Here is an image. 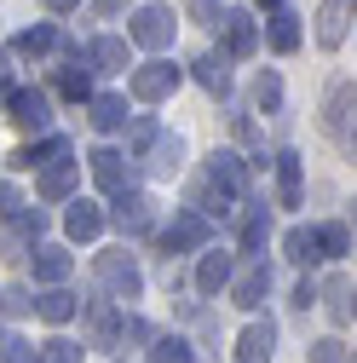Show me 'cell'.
<instances>
[{
    "mask_svg": "<svg viewBox=\"0 0 357 363\" xmlns=\"http://www.w3.org/2000/svg\"><path fill=\"white\" fill-rule=\"evenodd\" d=\"M144 167H150L156 179H173L178 167H185V139H178V133H162V139L144 150Z\"/></svg>",
    "mask_w": 357,
    "mask_h": 363,
    "instance_id": "obj_18",
    "label": "cell"
},
{
    "mask_svg": "<svg viewBox=\"0 0 357 363\" xmlns=\"http://www.w3.org/2000/svg\"><path fill=\"white\" fill-rule=\"evenodd\" d=\"M283 248H288L294 265H311V259H317V225H294V231L283 237Z\"/></svg>",
    "mask_w": 357,
    "mask_h": 363,
    "instance_id": "obj_26",
    "label": "cell"
},
{
    "mask_svg": "<svg viewBox=\"0 0 357 363\" xmlns=\"http://www.w3.org/2000/svg\"><path fill=\"white\" fill-rule=\"evenodd\" d=\"M208 237H213V225H208L196 208L173 213V219L162 225V248H167V254H191V248H208Z\"/></svg>",
    "mask_w": 357,
    "mask_h": 363,
    "instance_id": "obj_5",
    "label": "cell"
},
{
    "mask_svg": "<svg viewBox=\"0 0 357 363\" xmlns=\"http://www.w3.org/2000/svg\"><path fill=\"white\" fill-rule=\"evenodd\" d=\"M271 167H277V202H283V208H300V202H305V167H300V156L283 150Z\"/></svg>",
    "mask_w": 357,
    "mask_h": 363,
    "instance_id": "obj_16",
    "label": "cell"
},
{
    "mask_svg": "<svg viewBox=\"0 0 357 363\" xmlns=\"http://www.w3.org/2000/svg\"><path fill=\"white\" fill-rule=\"evenodd\" d=\"M271 47H277V52H294V47H300V18H294L288 6L271 18Z\"/></svg>",
    "mask_w": 357,
    "mask_h": 363,
    "instance_id": "obj_28",
    "label": "cell"
},
{
    "mask_svg": "<svg viewBox=\"0 0 357 363\" xmlns=\"http://www.w3.org/2000/svg\"><path fill=\"white\" fill-rule=\"evenodd\" d=\"M219 35H225V58H254L259 52V23L242 6H231L225 18H219Z\"/></svg>",
    "mask_w": 357,
    "mask_h": 363,
    "instance_id": "obj_6",
    "label": "cell"
},
{
    "mask_svg": "<svg viewBox=\"0 0 357 363\" xmlns=\"http://www.w3.org/2000/svg\"><path fill=\"white\" fill-rule=\"evenodd\" d=\"M29 311H35L29 289H18V283H6V289H0V317H29Z\"/></svg>",
    "mask_w": 357,
    "mask_h": 363,
    "instance_id": "obj_34",
    "label": "cell"
},
{
    "mask_svg": "<svg viewBox=\"0 0 357 363\" xmlns=\"http://www.w3.org/2000/svg\"><path fill=\"white\" fill-rule=\"evenodd\" d=\"M311 363H351V352H346V340H334V335H323V340H311V352H305Z\"/></svg>",
    "mask_w": 357,
    "mask_h": 363,
    "instance_id": "obj_35",
    "label": "cell"
},
{
    "mask_svg": "<svg viewBox=\"0 0 357 363\" xmlns=\"http://www.w3.org/2000/svg\"><path fill=\"white\" fill-rule=\"evenodd\" d=\"M12 213H18V191L0 179V219H12Z\"/></svg>",
    "mask_w": 357,
    "mask_h": 363,
    "instance_id": "obj_41",
    "label": "cell"
},
{
    "mask_svg": "<svg viewBox=\"0 0 357 363\" xmlns=\"http://www.w3.org/2000/svg\"><path fill=\"white\" fill-rule=\"evenodd\" d=\"M40 231H47V213H40V208H18L12 213V237L23 242V237H40Z\"/></svg>",
    "mask_w": 357,
    "mask_h": 363,
    "instance_id": "obj_37",
    "label": "cell"
},
{
    "mask_svg": "<svg viewBox=\"0 0 357 363\" xmlns=\"http://www.w3.org/2000/svg\"><path fill=\"white\" fill-rule=\"evenodd\" d=\"M150 219H156V202H150L144 191H127V196H115V225H121L127 237L150 231Z\"/></svg>",
    "mask_w": 357,
    "mask_h": 363,
    "instance_id": "obj_14",
    "label": "cell"
},
{
    "mask_svg": "<svg viewBox=\"0 0 357 363\" xmlns=\"http://www.w3.org/2000/svg\"><path fill=\"white\" fill-rule=\"evenodd\" d=\"M346 237H351V248H357V202H351V213H346Z\"/></svg>",
    "mask_w": 357,
    "mask_h": 363,
    "instance_id": "obj_43",
    "label": "cell"
},
{
    "mask_svg": "<svg viewBox=\"0 0 357 363\" xmlns=\"http://www.w3.org/2000/svg\"><path fill=\"white\" fill-rule=\"evenodd\" d=\"M12 93L18 86H6V64H0V110H12Z\"/></svg>",
    "mask_w": 357,
    "mask_h": 363,
    "instance_id": "obj_42",
    "label": "cell"
},
{
    "mask_svg": "<svg viewBox=\"0 0 357 363\" xmlns=\"http://www.w3.org/2000/svg\"><path fill=\"white\" fill-rule=\"evenodd\" d=\"M178 81H185V69L167 64V58H150V64H139V69L127 75V86H132V99H139V104H162V99H173Z\"/></svg>",
    "mask_w": 357,
    "mask_h": 363,
    "instance_id": "obj_3",
    "label": "cell"
},
{
    "mask_svg": "<svg viewBox=\"0 0 357 363\" xmlns=\"http://www.w3.org/2000/svg\"><path fill=\"white\" fill-rule=\"evenodd\" d=\"M351 363H357V352H351Z\"/></svg>",
    "mask_w": 357,
    "mask_h": 363,
    "instance_id": "obj_47",
    "label": "cell"
},
{
    "mask_svg": "<svg viewBox=\"0 0 357 363\" xmlns=\"http://www.w3.org/2000/svg\"><path fill=\"white\" fill-rule=\"evenodd\" d=\"M35 311H40V317H47V323H69V317L81 311V300H75L69 289H47V294H40V300H35Z\"/></svg>",
    "mask_w": 357,
    "mask_h": 363,
    "instance_id": "obj_25",
    "label": "cell"
},
{
    "mask_svg": "<svg viewBox=\"0 0 357 363\" xmlns=\"http://www.w3.org/2000/svg\"><path fill=\"white\" fill-rule=\"evenodd\" d=\"M29 259H35V277H40V283H52V289H64V277L75 271V254L58 248V242H40Z\"/></svg>",
    "mask_w": 357,
    "mask_h": 363,
    "instance_id": "obj_15",
    "label": "cell"
},
{
    "mask_svg": "<svg viewBox=\"0 0 357 363\" xmlns=\"http://www.w3.org/2000/svg\"><path fill=\"white\" fill-rule=\"evenodd\" d=\"M323 133L334 139L340 156L357 162V86H351V81H340L334 93H329V104H323Z\"/></svg>",
    "mask_w": 357,
    "mask_h": 363,
    "instance_id": "obj_1",
    "label": "cell"
},
{
    "mask_svg": "<svg viewBox=\"0 0 357 363\" xmlns=\"http://www.w3.org/2000/svg\"><path fill=\"white\" fill-rule=\"evenodd\" d=\"M81 352H86V346H75V340L52 335L47 346H40V363H81Z\"/></svg>",
    "mask_w": 357,
    "mask_h": 363,
    "instance_id": "obj_36",
    "label": "cell"
},
{
    "mask_svg": "<svg viewBox=\"0 0 357 363\" xmlns=\"http://www.w3.org/2000/svg\"><path fill=\"white\" fill-rule=\"evenodd\" d=\"M75 191V162L69 167H47V173H40V196H47V202H64Z\"/></svg>",
    "mask_w": 357,
    "mask_h": 363,
    "instance_id": "obj_27",
    "label": "cell"
},
{
    "mask_svg": "<svg viewBox=\"0 0 357 363\" xmlns=\"http://www.w3.org/2000/svg\"><path fill=\"white\" fill-rule=\"evenodd\" d=\"M35 167H69V139H58V133L40 139L35 145Z\"/></svg>",
    "mask_w": 357,
    "mask_h": 363,
    "instance_id": "obj_32",
    "label": "cell"
},
{
    "mask_svg": "<svg viewBox=\"0 0 357 363\" xmlns=\"http://www.w3.org/2000/svg\"><path fill=\"white\" fill-rule=\"evenodd\" d=\"M265 237H271V219H265V213H248V225H242V254H254V259H259Z\"/></svg>",
    "mask_w": 357,
    "mask_h": 363,
    "instance_id": "obj_33",
    "label": "cell"
},
{
    "mask_svg": "<svg viewBox=\"0 0 357 363\" xmlns=\"http://www.w3.org/2000/svg\"><path fill=\"white\" fill-rule=\"evenodd\" d=\"M23 133H47L52 127V99L47 93H40V86H18V93H12V110H6Z\"/></svg>",
    "mask_w": 357,
    "mask_h": 363,
    "instance_id": "obj_7",
    "label": "cell"
},
{
    "mask_svg": "<svg viewBox=\"0 0 357 363\" xmlns=\"http://www.w3.org/2000/svg\"><path fill=\"white\" fill-rule=\"evenodd\" d=\"M40 6H52V12H75L81 0H40Z\"/></svg>",
    "mask_w": 357,
    "mask_h": 363,
    "instance_id": "obj_44",
    "label": "cell"
},
{
    "mask_svg": "<svg viewBox=\"0 0 357 363\" xmlns=\"http://www.w3.org/2000/svg\"><path fill=\"white\" fill-rule=\"evenodd\" d=\"M58 93H64V99H75V104H81V99L93 104V75H86V58H75V64H64V69H58Z\"/></svg>",
    "mask_w": 357,
    "mask_h": 363,
    "instance_id": "obj_24",
    "label": "cell"
},
{
    "mask_svg": "<svg viewBox=\"0 0 357 363\" xmlns=\"http://www.w3.org/2000/svg\"><path fill=\"white\" fill-rule=\"evenodd\" d=\"M86 64H98L104 75H121V69H132V64H127V40H121V35H98L93 47H86Z\"/></svg>",
    "mask_w": 357,
    "mask_h": 363,
    "instance_id": "obj_21",
    "label": "cell"
},
{
    "mask_svg": "<svg viewBox=\"0 0 357 363\" xmlns=\"http://www.w3.org/2000/svg\"><path fill=\"white\" fill-rule=\"evenodd\" d=\"M86 121H93L98 133H121V127H127V99H121V93H93Z\"/></svg>",
    "mask_w": 357,
    "mask_h": 363,
    "instance_id": "obj_20",
    "label": "cell"
},
{
    "mask_svg": "<svg viewBox=\"0 0 357 363\" xmlns=\"http://www.w3.org/2000/svg\"><path fill=\"white\" fill-rule=\"evenodd\" d=\"M277 357V329L271 323H248L237 335V363H271Z\"/></svg>",
    "mask_w": 357,
    "mask_h": 363,
    "instance_id": "obj_11",
    "label": "cell"
},
{
    "mask_svg": "<svg viewBox=\"0 0 357 363\" xmlns=\"http://www.w3.org/2000/svg\"><path fill=\"white\" fill-rule=\"evenodd\" d=\"M208 179H213L219 191H231V196L248 191V167H242L237 150H213V156H208Z\"/></svg>",
    "mask_w": 357,
    "mask_h": 363,
    "instance_id": "obj_13",
    "label": "cell"
},
{
    "mask_svg": "<svg viewBox=\"0 0 357 363\" xmlns=\"http://www.w3.org/2000/svg\"><path fill=\"white\" fill-rule=\"evenodd\" d=\"M0 363H40V352H35L29 340L12 335V340H0Z\"/></svg>",
    "mask_w": 357,
    "mask_h": 363,
    "instance_id": "obj_39",
    "label": "cell"
},
{
    "mask_svg": "<svg viewBox=\"0 0 357 363\" xmlns=\"http://www.w3.org/2000/svg\"><path fill=\"white\" fill-rule=\"evenodd\" d=\"M237 283V265H231V254H202V265H196V294H225Z\"/></svg>",
    "mask_w": 357,
    "mask_h": 363,
    "instance_id": "obj_12",
    "label": "cell"
},
{
    "mask_svg": "<svg viewBox=\"0 0 357 363\" xmlns=\"http://www.w3.org/2000/svg\"><path fill=\"white\" fill-rule=\"evenodd\" d=\"M64 231H69L75 242H93V237L104 231V208H98V202H86V196H75L69 213H64Z\"/></svg>",
    "mask_w": 357,
    "mask_h": 363,
    "instance_id": "obj_19",
    "label": "cell"
},
{
    "mask_svg": "<svg viewBox=\"0 0 357 363\" xmlns=\"http://www.w3.org/2000/svg\"><path fill=\"white\" fill-rule=\"evenodd\" d=\"M254 104L271 116V110H283V81L271 75V69H259V81H254Z\"/></svg>",
    "mask_w": 357,
    "mask_h": 363,
    "instance_id": "obj_31",
    "label": "cell"
},
{
    "mask_svg": "<svg viewBox=\"0 0 357 363\" xmlns=\"http://www.w3.org/2000/svg\"><path fill=\"white\" fill-rule=\"evenodd\" d=\"M86 162H93V179H98V185H104L110 196H127V185H132V162H127L121 150H110V145H98V150L86 156Z\"/></svg>",
    "mask_w": 357,
    "mask_h": 363,
    "instance_id": "obj_10",
    "label": "cell"
},
{
    "mask_svg": "<svg viewBox=\"0 0 357 363\" xmlns=\"http://www.w3.org/2000/svg\"><path fill=\"white\" fill-rule=\"evenodd\" d=\"M191 69H196V81L208 86V93H219V99L231 93V58H225V52H202Z\"/></svg>",
    "mask_w": 357,
    "mask_h": 363,
    "instance_id": "obj_22",
    "label": "cell"
},
{
    "mask_svg": "<svg viewBox=\"0 0 357 363\" xmlns=\"http://www.w3.org/2000/svg\"><path fill=\"white\" fill-rule=\"evenodd\" d=\"M52 47H69V40H64L52 23H35V29H23V35L12 40V52H23V58H47Z\"/></svg>",
    "mask_w": 357,
    "mask_h": 363,
    "instance_id": "obj_23",
    "label": "cell"
},
{
    "mask_svg": "<svg viewBox=\"0 0 357 363\" xmlns=\"http://www.w3.org/2000/svg\"><path fill=\"white\" fill-rule=\"evenodd\" d=\"M173 29H178L173 6H139V12H132L127 40H132V47H144V52H162V47H173Z\"/></svg>",
    "mask_w": 357,
    "mask_h": 363,
    "instance_id": "obj_4",
    "label": "cell"
},
{
    "mask_svg": "<svg viewBox=\"0 0 357 363\" xmlns=\"http://www.w3.org/2000/svg\"><path fill=\"white\" fill-rule=\"evenodd\" d=\"M351 317H357V300H351Z\"/></svg>",
    "mask_w": 357,
    "mask_h": 363,
    "instance_id": "obj_46",
    "label": "cell"
},
{
    "mask_svg": "<svg viewBox=\"0 0 357 363\" xmlns=\"http://www.w3.org/2000/svg\"><path fill=\"white\" fill-rule=\"evenodd\" d=\"M86 335H93V346H121L127 340V317L110 306V300H86Z\"/></svg>",
    "mask_w": 357,
    "mask_h": 363,
    "instance_id": "obj_8",
    "label": "cell"
},
{
    "mask_svg": "<svg viewBox=\"0 0 357 363\" xmlns=\"http://www.w3.org/2000/svg\"><path fill=\"white\" fill-rule=\"evenodd\" d=\"M98 283L110 289V300H139L144 294V271H139V259H132L127 248H110V254H98Z\"/></svg>",
    "mask_w": 357,
    "mask_h": 363,
    "instance_id": "obj_2",
    "label": "cell"
},
{
    "mask_svg": "<svg viewBox=\"0 0 357 363\" xmlns=\"http://www.w3.org/2000/svg\"><path fill=\"white\" fill-rule=\"evenodd\" d=\"M254 6H259V12H271V18H277V12H283V0H254Z\"/></svg>",
    "mask_w": 357,
    "mask_h": 363,
    "instance_id": "obj_45",
    "label": "cell"
},
{
    "mask_svg": "<svg viewBox=\"0 0 357 363\" xmlns=\"http://www.w3.org/2000/svg\"><path fill=\"white\" fill-rule=\"evenodd\" d=\"M329 317H334V323H346V317H351V289H346V277L329 283Z\"/></svg>",
    "mask_w": 357,
    "mask_h": 363,
    "instance_id": "obj_38",
    "label": "cell"
},
{
    "mask_svg": "<svg viewBox=\"0 0 357 363\" xmlns=\"http://www.w3.org/2000/svg\"><path fill=\"white\" fill-rule=\"evenodd\" d=\"M351 18H357V0H323L317 6V47H340V40L351 35Z\"/></svg>",
    "mask_w": 357,
    "mask_h": 363,
    "instance_id": "obj_9",
    "label": "cell"
},
{
    "mask_svg": "<svg viewBox=\"0 0 357 363\" xmlns=\"http://www.w3.org/2000/svg\"><path fill=\"white\" fill-rule=\"evenodd\" d=\"M340 254H351L346 225H317V259H340Z\"/></svg>",
    "mask_w": 357,
    "mask_h": 363,
    "instance_id": "obj_29",
    "label": "cell"
},
{
    "mask_svg": "<svg viewBox=\"0 0 357 363\" xmlns=\"http://www.w3.org/2000/svg\"><path fill=\"white\" fill-rule=\"evenodd\" d=\"M156 139H162V127H156L150 116H139V121H132V150H139V156H144V150H150Z\"/></svg>",
    "mask_w": 357,
    "mask_h": 363,
    "instance_id": "obj_40",
    "label": "cell"
},
{
    "mask_svg": "<svg viewBox=\"0 0 357 363\" xmlns=\"http://www.w3.org/2000/svg\"><path fill=\"white\" fill-rule=\"evenodd\" d=\"M265 294H271V265H265V259H254V265L242 271V277L231 283V300H237L242 311H254V306H259Z\"/></svg>",
    "mask_w": 357,
    "mask_h": 363,
    "instance_id": "obj_17",
    "label": "cell"
},
{
    "mask_svg": "<svg viewBox=\"0 0 357 363\" xmlns=\"http://www.w3.org/2000/svg\"><path fill=\"white\" fill-rule=\"evenodd\" d=\"M150 363H196V352H191V340H178V335H162V340L150 346Z\"/></svg>",
    "mask_w": 357,
    "mask_h": 363,
    "instance_id": "obj_30",
    "label": "cell"
}]
</instances>
